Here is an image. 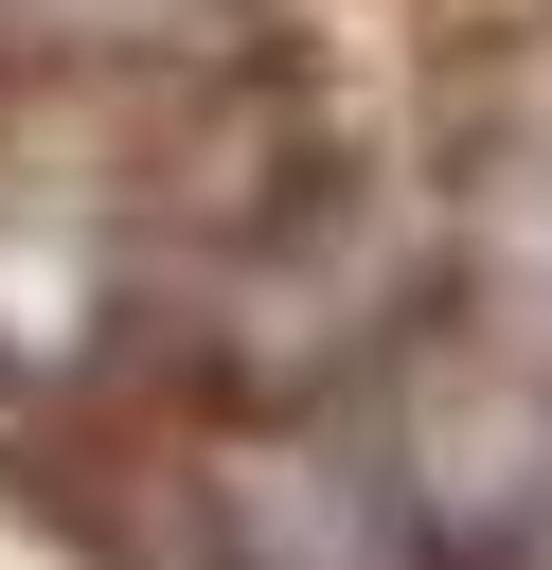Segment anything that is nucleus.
I'll list each match as a JSON object with an SVG mask.
<instances>
[{"label":"nucleus","mask_w":552,"mask_h":570,"mask_svg":"<svg viewBox=\"0 0 552 570\" xmlns=\"http://www.w3.org/2000/svg\"><path fill=\"white\" fill-rule=\"evenodd\" d=\"M214 534L231 570H410V499L356 445H249L214 481Z\"/></svg>","instance_id":"obj_1"}]
</instances>
